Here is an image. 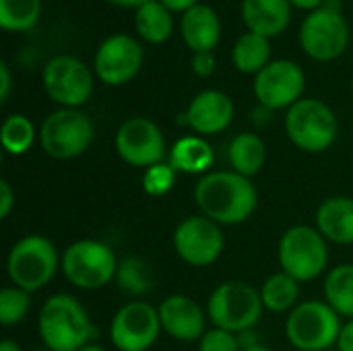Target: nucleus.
Masks as SVG:
<instances>
[{
    "label": "nucleus",
    "instance_id": "nucleus-1",
    "mask_svg": "<svg viewBox=\"0 0 353 351\" xmlns=\"http://www.w3.org/2000/svg\"><path fill=\"white\" fill-rule=\"evenodd\" d=\"M194 203L201 215L215 223L240 225L256 211L259 192L250 178L234 170H215L196 182Z\"/></svg>",
    "mask_w": 353,
    "mask_h": 351
},
{
    "label": "nucleus",
    "instance_id": "nucleus-2",
    "mask_svg": "<svg viewBox=\"0 0 353 351\" xmlns=\"http://www.w3.org/2000/svg\"><path fill=\"white\" fill-rule=\"evenodd\" d=\"M37 331L43 348L50 351L83 350L95 335L89 312L70 294H54L41 304Z\"/></svg>",
    "mask_w": 353,
    "mask_h": 351
},
{
    "label": "nucleus",
    "instance_id": "nucleus-3",
    "mask_svg": "<svg viewBox=\"0 0 353 351\" xmlns=\"http://www.w3.org/2000/svg\"><path fill=\"white\" fill-rule=\"evenodd\" d=\"M62 265L54 242L41 234L21 238L6 257V275L12 285L35 294L43 290Z\"/></svg>",
    "mask_w": 353,
    "mask_h": 351
},
{
    "label": "nucleus",
    "instance_id": "nucleus-4",
    "mask_svg": "<svg viewBox=\"0 0 353 351\" xmlns=\"http://www.w3.org/2000/svg\"><path fill=\"white\" fill-rule=\"evenodd\" d=\"M261 292L242 279L219 283L207 300V317L213 327L236 335L252 331L263 317Z\"/></svg>",
    "mask_w": 353,
    "mask_h": 351
},
{
    "label": "nucleus",
    "instance_id": "nucleus-5",
    "mask_svg": "<svg viewBox=\"0 0 353 351\" xmlns=\"http://www.w3.org/2000/svg\"><path fill=\"white\" fill-rule=\"evenodd\" d=\"M277 259L281 271H285L300 283H308L327 271L329 242L316 230V225H292L279 238Z\"/></svg>",
    "mask_w": 353,
    "mask_h": 351
},
{
    "label": "nucleus",
    "instance_id": "nucleus-6",
    "mask_svg": "<svg viewBox=\"0 0 353 351\" xmlns=\"http://www.w3.org/2000/svg\"><path fill=\"white\" fill-rule=\"evenodd\" d=\"M120 261L101 240H77L62 252L60 271L79 290L95 292L116 279Z\"/></svg>",
    "mask_w": 353,
    "mask_h": 351
},
{
    "label": "nucleus",
    "instance_id": "nucleus-7",
    "mask_svg": "<svg viewBox=\"0 0 353 351\" xmlns=\"http://www.w3.org/2000/svg\"><path fill=\"white\" fill-rule=\"evenodd\" d=\"M285 132L300 151L325 153L333 147L339 124L331 106L314 97H302L285 112Z\"/></svg>",
    "mask_w": 353,
    "mask_h": 351
},
{
    "label": "nucleus",
    "instance_id": "nucleus-8",
    "mask_svg": "<svg viewBox=\"0 0 353 351\" xmlns=\"http://www.w3.org/2000/svg\"><path fill=\"white\" fill-rule=\"evenodd\" d=\"M341 317L325 300L300 302L285 321V337L296 351H327L337 345Z\"/></svg>",
    "mask_w": 353,
    "mask_h": 351
},
{
    "label": "nucleus",
    "instance_id": "nucleus-9",
    "mask_svg": "<svg viewBox=\"0 0 353 351\" xmlns=\"http://www.w3.org/2000/svg\"><path fill=\"white\" fill-rule=\"evenodd\" d=\"M93 122L87 114L74 108H60L50 112L39 126V145L52 159H74L83 155L93 143Z\"/></svg>",
    "mask_w": 353,
    "mask_h": 351
},
{
    "label": "nucleus",
    "instance_id": "nucleus-10",
    "mask_svg": "<svg viewBox=\"0 0 353 351\" xmlns=\"http://www.w3.org/2000/svg\"><path fill=\"white\" fill-rule=\"evenodd\" d=\"M46 95L60 108L79 110L93 95V72L77 56L60 54L46 62L41 72Z\"/></svg>",
    "mask_w": 353,
    "mask_h": 351
},
{
    "label": "nucleus",
    "instance_id": "nucleus-11",
    "mask_svg": "<svg viewBox=\"0 0 353 351\" xmlns=\"http://www.w3.org/2000/svg\"><path fill=\"white\" fill-rule=\"evenodd\" d=\"M300 43L306 56L316 62L337 60L350 43V25L341 10L321 6L302 21Z\"/></svg>",
    "mask_w": 353,
    "mask_h": 351
},
{
    "label": "nucleus",
    "instance_id": "nucleus-12",
    "mask_svg": "<svg viewBox=\"0 0 353 351\" xmlns=\"http://www.w3.org/2000/svg\"><path fill=\"white\" fill-rule=\"evenodd\" d=\"M178 259L190 267H211L219 261L225 238L221 225L205 215H190L182 219L172 236Z\"/></svg>",
    "mask_w": 353,
    "mask_h": 351
},
{
    "label": "nucleus",
    "instance_id": "nucleus-13",
    "mask_svg": "<svg viewBox=\"0 0 353 351\" xmlns=\"http://www.w3.org/2000/svg\"><path fill=\"white\" fill-rule=\"evenodd\" d=\"M114 145L124 163L143 170L165 161L170 153L161 128L145 116L124 120L116 130Z\"/></svg>",
    "mask_w": 353,
    "mask_h": 351
},
{
    "label": "nucleus",
    "instance_id": "nucleus-14",
    "mask_svg": "<svg viewBox=\"0 0 353 351\" xmlns=\"http://www.w3.org/2000/svg\"><path fill=\"white\" fill-rule=\"evenodd\" d=\"M157 306L130 300L114 314L110 323V341L118 351H147L161 333Z\"/></svg>",
    "mask_w": 353,
    "mask_h": 351
},
{
    "label": "nucleus",
    "instance_id": "nucleus-15",
    "mask_svg": "<svg viewBox=\"0 0 353 351\" xmlns=\"http://www.w3.org/2000/svg\"><path fill=\"white\" fill-rule=\"evenodd\" d=\"M254 97L259 106L269 108L271 112L290 110L298 103L306 91V77L298 62L279 58L271 60L254 77Z\"/></svg>",
    "mask_w": 353,
    "mask_h": 351
},
{
    "label": "nucleus",
    "instance_id": "nucleus-16",
    "mask_svg": "<svg viewBox=\"0 0 353 351\" xmlns=\"http://www.w3.org/2000/svg\"><path fill=\"white\" fill-rule=\"evenodd\" d=\"M145 60L143 46L128 33H114L105 37L93 58L95 77L110 87H122L130 83Z\"/></svg>",
    "mask_w": 353,
    "mask_h": 351
},
{
    "label": "nucleus",
    "instance_id": "nucleus-17",
    "mask_svg": "<svg viewBox=\"0 0 353 351\" xmlns=\"http://www.w3.org/2000/svg\"><path fill=\"white\" fill-rule=\"evenodd\" d=\"M236 108L228 93L219 89H205L196 93L186 112L180 114V122L199 137H211L223 132L234 120Z\"/></svg>",
    "mask_w": 353,
    "mask_h": 351
},
{
    "label": "nucleus",
    "instance_id": "nucleus-18",
    "mask_svg": "<svg viewBox=\"0 0 353 351\" xmlns=\"http://www.w3.org/2000/svg\"><path fill=\"white\" fill-rule=\"evenodd\" d=\"M157 310L163 333L176 341H201V337L207 333V310H203L190 296L172 294L161 300Z\"/></svg>",
    "mask_w": 353,
    "mask_h": 351
},
{
    "label": "nucleus",
    "instance_id": "nucleus-19",
    "mask_svg": "<svg viewBox=\"0 0 353 351\" xmlns=\"http://www.w3.org/2000/svg\"><path fill=\"white\" fill-rule=\"evenodd\" d=\"M316 230L331 244L352 246L353 244V199L352 197H329L325 199L314 217Z\"/></svg>",
    "mask_w": 353,
    "mask_h": 351
},
{
    "label": "nucleus",
    "instance_id": "nucleus-20",
    "mask_svg": "<svg viewBox=\"0 0 353 351\" xmlns=\"http://www.w3.org/2000/svg\"><path fill=\"white\" fill-rule=\"evenodd\" d=\"M240 12L248 31L267 39L283 33L292 21L290 0H242Z\"/></svg>",
    "mask_w": 353,
    "mask_h": 351
},
{
    "label": "nucleus",
    "instance_id": "nucleus-21",
    "mask_svg": "<svg viewBox=\"0 0 353 351\" xmlns=\"http://www.w3.org/2000/svg\"><path fill=\"white\" fill-rule=\"evenodd\" d=\"M180 31L192 54L213 52L221 39V21L209 4H196L182 14Z\"/></svg>",
    "mask_w": 353,
    "mask_h": 351
},
{
    "label": "nucleus",
    "instance_id": "nucleus-22",
    "mask_svg": "<svg viewBox=\"0 0 353 351\" xmlns=\"http://www.w3.org/2000/svg\"><path fill=\"white\" fill-rule=\"evenodd\" d=\"M168 161L174 166V170L180 174H190V176H205L213 172V161H215V151L207 143L205 137L199 134H186L178 139L170 153Z\"/></svg>",
    "mask_w": 353,
    "mask_h": 351
},
{
    "label": "nucleus",
    "instance_id": "nucleus-23",
    "mask_svg": "<svg viewBox=\"0 0 353 351\" xmlns=\"http://www.w3.org/2000/svg\"><path fill=\"white\" fill-rule=\"evenodd\" d=\"M228 159L234 172L252 178L265 168L267 145L256 132H240L228 147Z\"/></svg>",
    "mask_w": 353,
    "mask_h": 351
},
{
    "label": "nucleus",
    "instance_id": "nucleus-24",
    "mask_svg": "<svg viewBox=\"0 0 353 351\" xmlns=\"http://www.w3.org/2000/svg\"><path fill=\"white\" fill-rule=\"evenodd\" d=\"M265 310L273 314H290L300 302V281L288 275L285 271H277L265 279L259 288Z\"/></svg>",
    "mask_w": 353,
    "mask_h": 351
},
{
    "label": "nucleus",
    "instance_id": "nucleus-25",
    "mask_svg": "<svg viewBox=\"0 0 353 351\" xmlns=\"http://www.w3.org/2000/svg\"><path fill=\"white\" fill-rule=\"evenodd\" d=\"M134 27L143 41L151 46L165 43L174 31V17L159 0H149L134 12Z\"/></svg>",
    "mask_w": 353,
    "mask_h": 351
},
{
    "label": "nucleus",
    "instance_id": "nucleus-26",
    "mask_svg": "<svg viewBox=\"0 0 353 351\" xmlns=\"http://www.w3.org/2000/svg\"><path fill=\"white\" fill-rule=\"evenodd\" d=\"M232 62L242 74H259L271 62V43L267 37L246 31L232 48Z\"/></svg>",
    "mask_w": 353,
    "mask_h": 351
},
{
    "label": "nucleus",
    "instance_id": "nucleus-27",
    "mask_svg": "<svg viewBox=\"0 0 353 351\" xmlns=\"http://www.w3.org/2000/svg\"><path fill=\"white\" fill-rule=\"evenodd\" d=\"M325 302L345 319H353V263L333 267L323 285Z\"/></svg>",
    "mask_w": 353,
    "mask_h": 351
},
{
    "label": "nucleus",
    "instance_id": "nucleus-28",
    "mask_svg": "<svg viewBox=\"0 0 353 351\" xmlns=\"http://www.w3.org/2000/svg\"><path fill=\"white\" fill-rule=\"evenodd\" d=\"M39 17L41 0H0V27L4 31H29L37 25Z\"/></svg>",
    "mask_w": 353,
    "mask_h": 351
},
{
    "label": "nucleus",
    "instance_id": "nucleus-29",
    "mask_svg": "<svg viewBox=\"0 0 353 351\" xmlns=\"http://www.w3.org/2000/svg\"><path fill=\"white\" fill-rule=\"evenodd\" d=\"M35 137H39V132H35L33 122L23 114H10L2 122L0 143L2 149L10 155H25L31 149Z\"/></svg>",
    "mask_w": 353,
    "mask_h": 351
},
{
    "label": "nucleus",
    "instance_id": "nucleus-30",
    "mask_svg": "<svg viewBox=\"0 0 353 351\" xmlns=\"http://www.w3.org/2000/svg\"><path fill=\"white\" fill-rule=\"evenodd\" d=\"M116 283L128 296H145L153 288V275H151L149 265L143 259L126 257L118 265Z\"/></svg>",
    "mask_w": 353,
    "mask_h": 351
},
{
    "label": "nucleus",
    "instance_id": "nucleus-31",
    "mask_svg": "<svg viewBox=\"0 0 353 351\" xmlns=\"http://www.w3.org/2000/svg\"><path fill=\"white\" fill-rule=\"evenodd\" d=\"M31 310V294L17 288L6 285L0 290V323L2 327H14L25 321Z\"/></svg>",
    "mask_w": 353,
    "mask_h": 351
},
{
    "label": "nucleus",
    "instance_id": "nucleus-32",
    "mask_svg": "<svg viewBox=\"0 0 353 351\" xmlns=\"http://www.w3.org/2000/svg\"><path fill=\"white\" fill-rule=\"evenodd\" d=\"M176 178H178V172L165 159V161L155 163L143 172V190L149 197H163L174 188Z\"/></svg>",
    "mask_w": 353,
    "mask_h": 351
},
{
    "label": "nucleus",
    "instance_id": "nucleus-33",
    "mask_svg": "<svg viewBox=\"0 0 353 351\" xmlns=\"http://www.w3.org/2000/svg\"><path fill=\"white\" fill-rule=\"evenodd\" d=\"M199 351H242L236 333L211 327L199 341Z\"/></svg>",
    "mask_w": 353,
    "mask_h": 351
},
{
    "label": "nucleus",
    "instance_id": "nucleus-34",
    "mask_svg": "<svg viewBox=\"0 0 353 351\" xmlns=\"http://www.w3.org/2000/svg\"><path fill=\"white\" fill-rule=\"evenodd\" d=\"M215 66H217V60H215V54L213 52H194L192 54L190 68H192V72L196 77L209 79L215 72Z\"/></svg>",
    "mask_w": 353,
    "mask_h": 351
},
{
    "label": "nucleus",
    "instance_id": "nucleus-35",
    "mask_svg": "<svg viewBox=\"0 0 353 351\" xmlns=\"http://www.w3.org/2000/svg\"><path fill=\"white\" fill-rule=\"evenodd\" d=\"M14 190L8 180H0V219H6L14 209Z\"/></svg>",
    "mask_w": 353,
    "mask_h": 351
},
{
    "label": "nucleus",
    "instance_id": "nucleus-36",
    "mask_svg": "<svg viewBox=\"0 0 353 351\" xmlns=\"http://www.w3.org/2000/svg\"><path fill=\"white\" fill-rule=\"evenodd\" d=\"M337 350L353 351V319H347L341 327L339 339H337Z\"/></svg>",
    "mask_w": 353,
    "mask_h": 351
},
{
    "label": "nucleus",
    "instance_id": "nucleus-37",
    "mask_svg": "<svg viewBox=\"0 0 353 351\" xmlns=\"http://www.w3.org/2000/svg\"><path fill=\"white\" fill-rule=\"evenodd\" d=\"M0 101L2 103H6L8 101V95H10V83H12V79H10V68H8V64L2 60L0 62Z\"/></svg>",
    "mask_w": 353,
    "mask_h": 351
},
{
    "label": "nucleus",
    "instance_id": "nucleus-38",
    "mask_svg": "<svg viewBox=\"0 0 353 351\" xmlns=\"http://www.w3.org/2000/svg\"><path fill=\"white\" fill-rule=\"evenodd\" d=\"M168 10H172V12H186V10H190L192 6H196V4H201L199 0H159Z\"/></svg>",
    "mask_w": 353,
    "mask_h": 351
},
{
    "label": "nucleus",
    "instance_id": "nucleus-39",
    "mask_svg": "<svg viewBox=\"0 0 353 351\" xmlns=\"http://www.w3.org/2000/svg\"><path fill=\"white\" fill-rule=\"evenodd\" d=\"M290 4L292 6H298V8H302V10H316V8H321L323 4H325V0H290Z\"/></svg>",
    "mask_w": 353,
    "mask_h": 351
},
{
    "label": "nucleus",
    "instance_id": "nucleus-40",
    "mask_svg": "<svg viewBox=\"0 0 353 351\" xmlns=\"http://www.w3.org/2000/svg\"><path fill=\"white\" fill-rule=\"evenodd\" d=\"M114 6H120V8H139L143 4H147L149 0H105Z\"/></svg>",
    "mask_w": 353,
    "mask_h": 351
},
{
    "label": "nucleus",
    "instance_id": "nucleus-41",
    "mask_svg": "<svg viewBox=\"0 0 353 351\" xmlns=\"http://www.w3.org/2000/svg\"><path fill=\"white\" fill-rule=\"evenodd\" d=\"M0 351H23V350H21V345H19L17 341H12V339H4V341L0 343Z\"/></svg>",
    "mask_w": 353,
    "mask_h": 351
},
{
    "label": "nucleus",
    "instance_id": "nucleus-42",
    "mask_svg": "<svg viewBox=\"0 0 353 351\" xmlns=\"http://www.w3.org/2000/svg\"><path fill=\"white\" fill-rule=\"evenodd\" d=\"M79 351H105L101 345H97V343H89V345H85L83 350Z\"/></svg>",
    "mask_w": 353,
    "mask_h": 351
},
{
    "label": "nucleus",
    "instance_id": "nucleus-43",
    "mask_svg": "<svg viewBox=\"0 0 353 351\" xmlns=\"http://www.w3.org/2000/svg\"><path fill=\"white\" fill-rule=\"evenodd\" d=\"M242 351H273L271 348H267V345H254V348H246V350H242Z\"/></svg>",
    "mask_w": 353,
    "mask_h": 351
},
{
    "label": "nucleus",
    "instance_id": "nucleus-44",
    "mask_svg": "<svg viewBox=\"0 0 353 351\" xmlns=\"http://www.w3.org/2000/svg\"><path fill=\"white\" fill-rule=\"evenodd\" d=\"M33 351H50V350H46V348H43V350H33Z\"/></svg>",
    "mask_w": 353,
    "mask_h": 351
},
{
    "label": "nucleus",
    "instance_id": "nucleus-45",
    "mask_svg": "<svg viewBox=\"0 0 353 351\" xmlns=\"http://www.w3.org/2000/svg\"><path fill=\"white\" fill-rule=\"evenodd\" d=\"M352 95H353V81H352Z\"/></svg>",
    "mask_w": 353,
    "mask_h": 351
}]
</instances>
